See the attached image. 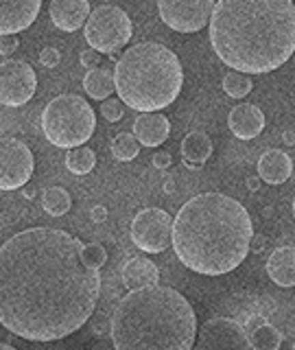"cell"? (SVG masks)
<instances>
[{
    "instance_id": "obj_4",
    "label": "cell",
    "mask_w": 295,
    "mask_h": 350,
    "mask_svg": "<svg viewBox=\"0 0 295 350\" xmlns=\"http://www.w3.org/2000/svg\"><path fill=\"white\" fill-rule=\"evenodd\" d=\"M109 331L116 350H193L197 315L178 289L153 284L116 304Z\"/></svg>"
},
{
    "instance_id": "obj_28",
    "label": "cell",
    "mask_w": 295,
    "mask_h": 350,
    "mask_svg": "<svg viewBox=\"0 0 295 350\" xmlns=\"http://www.w3.org/2000/svg\"><path fill=\"white\" fill-rule=\"evenodd\" d=\"M101 114L109 120V123H116V120H120L125 114V103L120 101V98H105L101 105Z\"/></svg>"
},
{
    "instance_id": "obj_3",
    "label": "cell",
    "mask_w": 295,
    "mask_h": 350,
    "mask_svg": "<svg viewBox=\"0 0 295 350\" xmlns=\"http://www.w3.org/2000/svg\"><path fill=\"white\" fill-rule=\"evenodd\" d=\"M247 208L223 193H201L186 202L173 221V250L180 262L203 276L236 269L251 250Z\"/></svg>"
},
{
    "instance_id": "obj_13",
    "label": "cell",
    "mask_w": 295,
    "mask_h": 350,
    "mask_svg": "<svg viewBox=\"0 0 295 350\" xmlns=\"http://www.w3.org/2000/svg\"><path fill=\"white\" fill-rule=\"evenodd\" d=\"M42 0H0V36H16L40 16Z\"/></svg>"
},
{
    "instance_id": "obj_1",
    "label": "cell",
    "mask_w": 295,
    "mask_h": 350,
    "mask_svg": "<svg viewBox=\"0 0 295 350\" xmlns=\"http://www.w3.org/2000/svg\"><path fill=\"white\" fill-rule=\"evenodd\" d=\"M101 273L83 243L55 228H29L0 247V324L29 342H55L90 320Z\"/></svg>"
},
{
    "instance_id": "obj_36",
    "label": "cell",
    "mask_w": 295,
    "mask_h": 350,
    "mask_svg": "<svg viewBox=\"0 0 295 350\" xmlns=\"http://www.w3.org/2000/svg\"><path fill=\"white\" fill-rule=\"evenodd\" d=\"M293 217H295V200H293Z\"/></svg>"
},
{
    "instance_id": "obj_16",
    "label": "cell",
    "mask_w": 295,
    "mask_h": 350,
    "mask_svg": "<svg viewBox=\"0 0 295 350\" xmlns=\"http://www.w3.org/2000/svg\"><path fill=\"white\" fill-rule=\"evenodd\" d=\"M171 134L169 118L160 112H142L134 120V136L138 138L140 145L145 147H158Z\"/></svg>"
},
{
    "instance_id": "obj_10",
    "label": "cell",
    "mask_w": 295,
    "mask_h": 350,
    "mask_svg": "<svg viewBox=\"0 0 295 350\" xmlns=\"http://www.w3.org/2000/svg\"><path fill=\"white\" fill-rule=\"evenodd\" d=\"M36 160L18 138H0V191L22 189L33 175Z\"/></svg>"
},
{
    "instance_id": "obj_15",
    "label": "cell",
    "mask_w": 295,
    "mask_h": 350,
    "mask_svg": "<svg viewBox=\"0 0 295 350\" xmlns=\"http://www.w3.org/2000/svg\"><path fill=\"white\" fill-rule=\"evenodd\" d=\"M227 127L236 138L251 140L260 136V131L265 129V114L260 112V107L251 103L236 105L232 107V112L227 116Z\"/></svg>"
},
{
    "instance_id": "obj_5",
    "label": "cell",
    "mask_w": 295,
    "mask_h": 350,
    "mask_svg": "<svg viewBox=\"0 0 295 350\" xmlns=\"http://www.w3.org/2000/svg\"><path fill=\"white\" fill-rule=\"evenodd\" d=\"M118 98L136 112H160L180 96L184 70L180 57L158 42L129 46L114 68Z\"/></svg>"
},
{
    "instance_id": "obj_27",
    "label": "cell",
    "mask_w": 295,
    "mask_h": 350,
    "mask_svg": "<svg viewBox=\"0 0 295 350\" xmlns=\"http://www.w3.org/2000/svg\"><path fill=\"white\" fill-rule=\"evenodd\" d=\"M83 258L90 262L92 267L101 269L107 260V252L103 245H98V243H87V245H83Z\"/></svg>"
},
{
    "instance_id": "obj_8",
    "label": "cell",
    "mask_w": 295,
    "mask_h": 350,
    "mask_svg": "<svg viewBox=\"0 0 295 350\" xmlns=\"http://www.w3.org/2000/svg\"><path fill=\"white\" fill-rule=\"evenodd\" d=\"M131 241L147 254H160L173 245V219L162 208H145L131 221Z\"/></svg>"
},
{
    "instance_id": "obj_19",
    "label": "cell",
    "mask_w": 295,
    "mask_h": 350,
    "mask_svg": "<svg viewBox=\"0 0 295 350\" xmlns=\"http://www.w3.org/2000/svg\"><path fill=\"white\" fill-rule=\"evenodd\" d=\"M267 273L278 287H295V247L282 245L271 252Z\"/></svg>"
},
{
    "instance_id": "obj_37",
    "label": "cell",
    "mask_w": 295,
    "mask_h": 350,
    "mask_svg": "<svg viewBox=\"0 0 295 350\" xmlns=\"http://www.w3.org/2000/svg\"><path fill=\"white\" fill-rule=\"evenodd\" d=\"M291 350H295V342H293V348H291Z\"/></svg>"
},
{
    "instance_id": "obj_14",
    "label": "cell",
    "mask_w": 295,
    "mask_h": 350,
    "mask_svg": "<svg viewBox=\"0 0 295 350\" xmlns=\"http://www.w3.org/2000/svg\"><path fill=\"white\" fill-rule=\"evenodd\" d=\"M48 16L59 31L72 33L81 29L90 18V3L87 0H51Z\"/></svg>"
},
{
    "instance_id": "obj_17",
    "label": "cell",
    "mask_w": 295,
    "mask_h": 350,
    "mask_svg": "<svg viewBox=\"0 0 295 350\" xmlns=\"http://www.w3.org/2000/svg\"><path fill=\"white\" fill-rule=\"evenodd\" d=\"M258 178L267 184H284L293 173V160L280 149H269L258 160Z\"/></svg>"
},
{
    "instance_id": "obj_9",
    "label": "cell",
    "mask_w": 295,
    "mask_h": 350,
    "mask_svg": "<svg viewBox=\"0 0 295 350\" xmlns=\"http://www.w3.org/2000/svg\"><path fill=\"white\" fill-rule=\"evenodd\" d=\"M216 0H158L162 22L178 33L201 31L212 18Z\"/></svg>"
},
{
    "instance_id": "obj_18",
    "label": "cell",
    "mask_w": 295,
    "mask_h": 350,
    "mask_svg": "<svg viewBox=\"0 0 295 350\" xmlns=\"http://www.w3.org/2000/svg\"><path fill=\"white\" fill-rule=\"evenodd\" d=\"M158 280L160 269L156 267V262L145 256H134L123 265V284L129 291L153 287V284H158Z\"/></svg>"
},
{
    "instance_id": "obj_32",
    "label": "cell",
    "mask_w": 295,
    "mask_h": 350,
    "mask_svg": "<svg viewBox=\"0 0 295 350\" xmlns=\"http://www.w3.org/2000/svg\"><path fill=\"white\" fill-rule=\"evenodd\" d=\"M153 164H156L158 169H167L171 164V153L169 151H158L156 156H153Z\"/></svg>"
},
{
    "instance_id": "obj_6",
    "label": "cell",
    "mask_w": 295,
    "mask_h": 350,
    "mask_svg": "<svg viewBox=\"0 0 295 350\" xmlns=\"http://www.w3.org/2000/svg\"><path fill=\"white\" fill-rule=\"evenodd\" d=\"M42 131L51 145L59 149H74L85 145L96 129L92 105L79 94H59L44 107Z\"/></svg>"
},
{
    "instance_id": "obj_26",
    "label": "cell",
    "mask_w": 295,
    "mask_h": 350,
    "mask_svg": "<svg viewBox=\"0 0 295 350\" xmlns=\"http://www.w3.org/2000/svg\"><path fill=\"white\" fill-rule=\"evenodd\" d=\"M223 90L227 96H232V98H243L251 92V79H249V75L245 72H227L223 77Z\"/></svg>"
},
{
    "instance_id": "obj_21",
    "label": "cell",
    "mask_w": 295,
    "mask_h": 350,
    "mask_svg": "<svg viewBox=\"0 0 295 350\" xmlns=\"http://www.w3.org/2000/svg\"><path fill=\"white\" fill-rule=\"evenodd\" d=\"M83 88L92 98H96V101H105V98H109V94L116 90L114 72L107 70V68L87 70L85 77H83Z\"/></svg>"
},
{
    "instance_id": "obj_29",
    "label": "cell",
    "mask_w": 295,
    "mask_h": 350,
    "mask_svg": "<svg viewBox=\"0 0 295 350\" xmlns=\"http://www.w3.org/2000/svg\"><path fill=\"white\" fill-rule=\"evenodd\" d=\"M18 46H20V40L16 36H0V55H3V57L14 55Z\"/></svg>"
},
{
    "instance_id": "obj_25",
    "label": "cell",
    "mask_w": 295,
    "mask_h": 350,
    "mask_svg": "<svg viewBox=\"0 0 295 350\" xmlns=\"http://www.w3.org/2000/svg\"><path fill=\"white\" fill-rule=\"evenodd\" d=\"M140 151V142L134 134H127V131H123V134H118L114 140H112V153L114 158L120 160V162H129L134 160L138 156Z\"/></svg>"
},
{
    "instance_id": "obj_11",
    "label": "cell",
    "mask_w": 295,
    "mask_h": 350,
    "mask_svg": "<svg viewBox=\"0 0 295 350\" xmlns=\"http://www.w3.org/2000/svg\"><path fill=\"white\" fill-rule=\"evenodd\" d=\"M38 90V77L31 64L7 59L0 64V105L20 107L29 103Z\"/></svg>"
},
{
    "instance_id": "obj_20",
    "label": "cell",
    "mask_w": 295,
    "mask_h": 350,
    "mask_svg": "<svg viewBox=\"0 0 295 350\" xmlns=\"http://www.w3.org/2000/svg\"><path fill=\"white\" fill-rule=\"evenodd\" d=\"M182 156L188 167H201L212 156V140L203 131H191L182 140Z\"/></svg>"
},
{
    "instance_id": "obj_12",
    "label": "cell",
    "mask_w": 295,
    "mask_h": 350,
    "mask_svg": "<svg viewBox=\"0 0 295 350\" xmlns=\"http://www.w3.org/2000/svg\"><path fill=\"white\" fill-rule=\"evenodd\" d=\"M193 350H251L249 333L236 320L214 317L197 331V344Z\"/></svg>"
},
{
    "instance_id": "obj_22",
    "label": "cell",
    "mask_w": 295,
    "mask_h": 350,
    "mask_svg": "<svg viewBox=\"0 0 295 350\" xmlns=\"http://www.w3.org/2000/svg\"><path fill=\"white\" fill-rule=\"evenodd\" d=\"M251 350H280L282 333L271 324H260L249 333Z\"/></svg>"
},
{
    "instance_id": "obj_30",
    "label": "cell",
    "mask_w": 295,
    "mask_h": 350,
    "mask_svg": "<svg viewBox=\"0 0 295 350\" xmlns=\"http://www.w3.org/2000/svg\"><path fill=\"white\" fill-rule=\"evenodd\" d=\"M81 64L85 66L87 70H92V68H98V64H101V53L94 51V49H87L81 53Z\"/></svg>"
},
{
    "instance_id": "obj_23",
    "label": "cell",
    "mask_w": 295,
    "mask_h": 350,
    "mask_svg": "<svg viewBox=\"0 0 295 350\" xmlns=\"http://www.w3.org/2000/svg\"><path fill=\"white\" fill-rule=\"evenodd\" d=\"M42 206L51 217H61L70 211L72 200L68 191L61 189V186H51V189H46L42 195Z\"/></svg>"
},
{
    "instance_id": "obj_31",
    "label": "cell",
    "mask_w": 295,
    "mask_h": 350,
    "mask_svg": "<svg viewBox=\"0 0 295 350\" xmlns=\"http://www.w3.org/2000/svg\"><path fill=\"white\" fill-rule=\"evenodd\" d=\"M40 62H42V66H46V68H55V66L59 64V51L57 49H44L42 53H40Z\"/></svg>"
},
{
    "instance_id": "obj_34",
    "label": "cell",
    "mask_w": 295,
    "mask_h": 350,
    "mask_svg": "<svg viewBox=\"0 0 295 350\" xmlns=\"http://www.w3.org/2000/svg\"><path fill=\"white\" fill-rule=\"evenodd\" d=\"M262 247H265V239H262V237H256V239H254V245H251V250H254V252H260Z\"/></svg>"
},
{
    "instance_id": "obj_33",
    "label": "cell",
    "mask_w": 295,
    "mask_h": 350,
    "mask_svg": "<svg viewBox=\"0 0 295 350\" xmlns=\"http://www.w3.org/2000/svg\"><path fill=\"white\" fill-rule=\"evenodd\" d=\"M105 217H107V213H105V208H103V206L92 208V219H94V221H103Z\"/></svg>"
},
{
    "instance_id": "obj_35",
    "label": "cell",
    "mask_w": 295,
    "mask_h": 350,
    "mask_svg": "<svg viewBox=\"0 0 295 350\" xmlns=\"http://www.w3.org/2000/svg\"><path fill=\"white\" fill-rule=\"evenodd\" d=\"M0 350H18L14 346H9V344H0Z\"/></svg>"
},
{
    "instance_id": "obj_2",
    "label": "cell",
    "mask_w": 295,
    "mask_h": 350,
    "mask_svg": "<svg viewBox=\"0 0 295 350\" xmlns=\"http://www.w3.org/2000/svg\"><path fill=\"white\" fill-rule=\"evenodd\" d=\"M210 44L216 57L236 72L278 70L295 53V3L216 0Z\"/></svg>"
},
{
    "instance_id": "obj_7",
    "label": "cell",
    "mask_w": 295,
    "mask_h": 350,
    "mask_svg": "<svg viewBox=\"0 0 295 350\" xmlns=\"http://www.w3.org/2000/svg\"><path fill=\"white\" fill-rule=\"evenodd\" d=\"M131 20L123 9L116 5L96 7L85 22L83 36L90 49L98 53H116L131 40Z\"/></svg>"
},
{
    "instance_id": "obj_24",
    "label": "cell",
    "mask_w": 295,
    "mask_h": 350,
    "mask_svg": "<svg viewBox=\"0 0 295 350\" xmlns=\"http://www.w3.org/2000/svg\"><path fill=\"white\" fill-rule=\"evenodd\" d=\"M96 164V156L90 147H74L68 151V156H66V167H68L70 173L74 175H85L94 169Z\"/></svg>"
}]
</instances>
